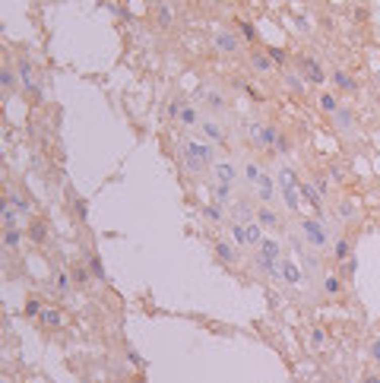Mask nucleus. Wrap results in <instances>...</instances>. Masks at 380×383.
<instances>
[{
    "instance_id": "nucleus-25",
    "label": "nucleus",
    "mask_w": 380,
    "mask_h": 383,
    "mask_svg": "<svg viewBox=\"0 0 380 383\" xmlns=\"http://www.w3.org/2000/svg\"><path fill=\"white\" fill-rule=\"evenodd\" d=\"M212 197H216L219 206H228L231 203V184H216L212 187Z\"/></svg>"
},
{
    "instance_id": "nucleus-24",
    "label": "nucleus",
    "mask_w": 380,
    "mask_h": 383,
    "mask_svg": "<svg viewBox=\"0 0 380 383\" xmlns=\"http://www.w3.org/2000/svg\"><path fill=\"white\" fill-rule=\"evenodd\" d=\"M19 219H22L19 209H13L10 203H4V231L7 228H19Z\"/></svg>"
},
{
    "instance_id": "nucleus-56",
    "label": "nucleus",
    "mask_w": 380,
    "mask_h": 383,
    "mask_svg": "<svg viewBox=\"0 0 380 383\" xmlns=\"http://www.w3.org/2000/svg\"><path fill=\"white\" fill-rule=\"evenodd\" d=\"M127 358H130V361H133V364H136V367H142V358H139V355H136V352H127Z\"/></svg>"
},
{
    "instance_id": "nucleus-31",
    "label": "nucleus",
    "mask_w": 380,
    "mask_h": 383,
    "mask_svg": "<svg viewBox=\"0 0 380 383\" xmlns=\"http://www.w3.org/2000/svg\"><path fill=\"white\" fill-rule=\"evenodd\" d=\"M19 241H22V231H19V228H7V231H4V247H7V250H16Z\"/></svg>"
},
{
    "instance_id": "nucleus-9",
    "label": "nucleus",
    "mask_w": 380,
    "mask_h": 383,
    "mask_svg": "<svg viewBox=\"0 0 380 383\" xmlns=\"http://www.w3.org/2000/svg\"><path fill=\"white\" fill-rule=\"evenodd\" d=\"M254 269H257V272H263V276H269V279L282 276V272H279V260H269V257H263V254H257V257H254Z\"/></svg>"
},
{
    "instance_id": "nucleus-30",
    "label": "nucleus",
    "mask_w": 380,
    "mask_h": 383,
    "mask_svg": "<svg viewBox=\"0 0 380 383\" xmlns=\"http://www.w3.org/2000/svg\"><path fill=\"white\" fill-rule=\"evenodd\" d=\"M89 269H92V279L105 282V263H102V257H99V254H89Z\"/></svg>"
},
{
    "instance_id": "nucleus-54",
    "label": "nucleus",
    "mask_w": 380,
    "mask_h": 383,
    "mask_svg": "<svg viewBox=\"0 0 380 383\" xmlns=\"http://www.w3.org/2000/svg\"><path fill=\"white\" fill-rule=\"evenodd\" d=\"M371 358L380 364V339H374V342H371Z\"/></svg>"
},
{
    "instance_id": "nucleus-28",
    "label": "nucleus",
    "mask_w": 380,
    "mask_h": 383,
    "mask_svg": "<svg viewBox=\"0 0 380 383\" xmlns=\"http://www.w3.org/2000/svg\"><path fill=\"white\" fill-rule=\"evenodd\" d=\"M276 142H279V130L272 127V124H266L263 133H260V142H257V146H276Z\"/></svg>"
},
{
    "instance_id": "nucleus-32",
    "label": "nucleus",
    "mask_w": 380,
    "mask_h": 383,
    "mask_svg": "<svg viewBox=\"0 0 380 383\" xmlns=\"http://www.w3.org/2000/svg\"><path fill=\"white\" fill-rule=\"evenodd\" d=\"M184 105H187V99H184V95H174V99L168 102V117H171V121H177V117H181Z\"/></svg>"
},
{
    "instance_id": "nucleus-22",
    "label": "nucleus",
    "mask_w": 380,
    "mask_h": 383,
    "mask_svg": "<svg viewBox=\"0 0 380 383\" xmlns=\"http://www.w3.org/2000/svg\"><path fill=\"white\" fill-rule=\"evenodd\" d=\"M257 222L263 225V228H279V215L272 212L269 206H263V209H257Z\"/></svg>"
},
{
    "instance_id": "nucleus-47",
    "label": "nucleus",
    "mask_w": 380,
    "mask_h": 383,
    "mask_svg": "<svg viewBox=\"0 0 380 383\" xmlns=\"http://www.w3.org/2000/svg\"><path fill=\"white\" fill-rule=\"evenodd\" d=\"M241 32H244V41H254L257 35H254V26L251 22H241Z\"/></svg>"
},
{
    "instance_id": "nucleus-27",
    "label": "nucleus",
    "mask_w": 380,
    "mask_h": 383,
    "mask_svg": "<svg viewBox=\"0 0 380 383\" xmlns=\"http://www.w3.org/2000/svg\"><path fill=\"white\" fill-rule=\"evenodd\" d=\"M7 203H10L13 209H19V215H26V219H32V206H29V203L22 200L19 194H10V197H7Z\"/></svg>"
},
{
    "instance_id": "nucleus-10",
    "label": "nucleus",
    "mask_w": 380,
    "mask_h": 383,
    "mask_svg": "<svg viewBox=\"0 0 380 383\" xmlns=\"http://www.w3.org/2000/svg\"><path fill=\"white\" fill-rule=\"evenodd\" d=\"M212 247H216V257L222 263H228V266H234V263H238V247H231L228 241H212Z\"/></svg>"
},
{
    "instance_id": "nucleus-21",
    "label": "nucleus",
    "mask_w": 380,
    "mask_h": 383,
    "mask_svg": "<svg viewBox=\"0 0 380 383\" xmlns=\"http://www.w3.org/2000/svg\"><path fill=\"white\" fill-rule=\"evenodd\" d=\"M244 231H247V247H257L260 241H263V225H260L257 219L251 225H244Z\"/></svg>"
},
{
    "instance_id": "nucleus-43",
    "label": "nucleus",
    "mask_w": 380,
    "mask_h": 383,
    "mask_svg": "<svg viewBox=\"0 0 380 383\" xmlns=\"http://www.w3.org/2000/svg\"><path fill=\"white\" fill-rule=\"evenodd\" d=\"M311 345H314V349H323V345H326V332L320 329V326L311 329Z\"/></svg>"
},
{
    "instance_id": "nucleus-51",
    "label": "nucleus",
    "mask_w": 380,
    "mask_h": 383,
    "mask_svg": "<svg viewBox=\"0 0 380 383\" xmlns=\"http://www.w3.org/2000/svg\"><path fill=\"white\" fill-rule=\"evenodd\" d=\"M76 212H79V222H86V212H89L86 200H76Z\"/></svg>"
},
{
    "instance_id": "nucleus-50",
    "label": "nucleus",
    "mask_w": 380,
    "mask_h": 383,
    "mask_svg": "<svg viewBox=\"0 0 380 383\" xmlns=\"http://www.w3.org/2000/svg\"><path fill=\"white\" fill-rule=\"evenodd\" d=\"M272 149H276V152H289V149H292L289 136H279V142H276V146H272Z\"/></svg>"
},
{
    "instance_id": "nucleus-36",
    "label": "nucleus",
    "mask_w": 380,
    "mask_h": 383,
    "mask_svg": "<svg viewBox=\"0 0 380 383\" xmlns=\"http://www.w3.org/2000/svg\"><path fill=\"white\" fill-rule=\"evenodd\" d=\"M342 292V279L339 276H326L323 279V295H339Z\"/></svg>"
},
{
    "instance_id": "nucleus-17",
    "label": "nucleus",
    "mask_w": 380,
    "mask_h": 383,
    "mask_svg": "<svg viewBox=\"0 0 380 383\" xmlns=\"http://www.w3.org/2000/svg\"><path fill=\"white\" fill-rule=\"evenodd\" d=\"M16 73H19V79H22V86H32L35 64H32V61H26V57H19V61H16Z\"/></svg>"
},
{
    "instance_id": "nucleus-13",
    "label": "nucleus",
    "mask_w": 380,
    "mask_h": 383,
    "mask_svg": "<svg viewBox=\"0 0 380 383\" xmlns=\"http://www.w3.org/2000/svg\"><path fill=\"white\" fill-rule=\"evenodd\" d=\"M216 47H219L222 54H234L238 47H241V41H238L231 32H219V35H216Z\"/></svg>"
},
{
    "instance_id": "nucleus-29",
    "label": "nucleus",
    "mask_w": 380,
    "mask_h": 383,
    "mask_svg": "<svg viewBox=\"0 0 380 383\" xmlns=\"http://www.w3.org/2000/svg\"><path fill=\"white\" fill-rule=\"evenodd\" d=\"M355 272H358V257H349L346 263H339V279H352L355 276Z\"/></svg>"
},
{
    "instance_id": "nucleus-38",
    "label": "nucleus",
    "mask_w": 380,
    "mask_h": 383,
    "mask_svg": "<svg viewBox=\"0 0 380 383\" xmlns=\"http://www.w3.org/2000/svg\"><path fill=\"white\" fill-rule=\"evenodd\" d=\"M339 215H342L346 222H352L355 215H358V209H355V203H352V200H342V203H339Z\"/></svg>"
},
{
    "instance_id": "nucleus-57",
    "label": "nucleus",
    "mask_w": 380,
    "mask_h": 383,
    "mask_svg": "<svg viewBox=\"0 0 380 383\" xmlns=\"http://www.w3.org/2000/svg\"><path fill=\"white\" fill-rule=\"evenodd\" d=\"M361 383H380V377H377V374H364Z\"/></svg>"
},
{
    "instance_id": "nucleus-49",
    "label": "nucleus",
    "mask_w": 380,
    "mask_h": 383,
    "mask_svg": "<svg viewBox=\"0 0 380 383\" xmlns=\"http://www.w3.org/2000/svg\"><path fill=\"white\" fill-rule=\"evenodd\" d=\"M317 190H320V197L329 190V177H323V174H317Z\"/></svg>"
},
{
    "instance_id": "nucleus-6",
    "label": "nucleus",
    "mask_w": 380,
    "mask_h": 383,
    "mask_svg": "<svg viewBox=\"0 0 380 383\" xmlns=\"http://www.w3.org/2000/svg\"><path fill=\"white\" fill-rule=\"evenodd\" d=\"M254 219H257V209H251V203L238 200L234 206H231V222H241V225H251Z\"/></svg>"
},
{
    "instance_id": "nucleus-39",
    "label": "nucleus",
    "mask_w": 380,
    "mask_h": 383,
    "mask_svg": "<svg viewBox=\"0 0 380 383\" xmlns=\"http://www.w3.org/2000/svg\"><path fill=\"white\" fill-rule=\"evenodd\" d=\"M203 133H206L209 139H216V142H222V139H225V133L219 130V124H212V121H203Z\"/></svg>"
},
{
    "instance_id": "nucleus-52",
    "label": "nucleus",
    "mask_w": 380,
    "mask_h": 383,
    "mask_svg": "<svg viewBox=\"0 0 380 383\" xmlns=\"http://www.w3.org/2000/svg\"><path fill=\"white\" fill-rule=\"evenodd\" d=\"M244 92H247V95H251V99H254V102H263V92H260V89H254V86H244Z\"/></svg>"
},
{
    "instance_id": "nucleus-5",
    "label": "nucleus",
    "mask_w": 380,
    "mask_h": 383,
    "mask_svg": "<svg viewBox=\"0 0 380 383\" xmlns=\"http://www.w3.org/2000/svg\"><path fill=\"white\" fill-rule=\"evenodd\" d=\"M254 187H257V200L263 203V206H269V203L276 200V184H272V177H266V174H260V181H257Z\"/></svg>"
},
{
    "instance_id": "nucleus-15",
    "label": "nucleus",
    "mask_w": 380,
    "mask_h": 383,
    "mask_svg": "<svg viewBox=\"0 0 380 383\" xmlns=\"http://www.w3.org/2000/svg\"><path fill=\"white\" fill-rule=\"evenodd\" d=\"M332 86H339L342 92H358V82H355L346 70H332Z\"/></svg>"
},
{
    "instance_id": "nucleus-19",
    "label": "nucleus",
    "mask_w": 380,
    "mask_h": 383,
    "mask_svg": "<svg viewBox=\"0 0 380 383\" xmlns=\"http://www.w3.org/2000/svg\"><path fill=\"white\" fill-rule=\"evenodd\" d=\"M317 102H320V108H323V111H326L329 117H332V114H336L339 108H342V105H339V99H336L332 92H320V95H317Z\"/></svg>"
},
{
    "instance_id": "nucleus-18",
    "label": "nucleus",
    "mask_w": 380,
    "mask_h": 383,
    "mask_svg": "<svg viewBox=\"0 0 380 383\" xmlns=\"http://www.w3.org/2000/svg\"><path fill=\"white\" fill-rule=\"evenodd\" d=\"M260 254L269 257V260H282V244L272 241V237H263V241H260Z\"/></svg>"
},
{
    "instance_id": "nucleus-14",
    "label": "nucleus",
    "mask_w": 380,
    "mask_h": 383,
    "mask_svg": "<svg viewBox=\"0 0 380 383\" xmlns=\"http://www.w3.org/2000/svg\"><path fill=\"white\" fill-rule=\"evenodd\" d=\"M212 171H216V181L219 184H234V177H238V168H234L231 162H219Z\"/></svg>"
},
{
    "instance_id": "nucleus-12",
    "label": "nucleus",
    "mask_w": 380,
    "mask_h": 383,
    "mask_svg": "<svg viewBox=\"0 0 380 383\" xmlns=\"http://www.w3.org/2000/svg\"><path fill=\"white\" fill-rule=\"evenodd\" d=\"M279 269H282V279H285V282H292V285H298V282L304 279V276H301V266H295V263H292V260H285V257L279 260Z\"/></svg>"
},
{
    "instance_id": "nucleus-33",
    "label": "nucleus",
    "mask_w": 380,
    "mask_h": 383,
    "mask_svg": "<svg viewBox=\"0 0 380 383\" xmlns=\"http://www.w3.org/2000/svg\"><path fill=\"white\" fill-rule=\"evenodd\" d=\"M38 320L44 323V326H61V320H64V317H61V310H51V307H44Z\"/></svg>"
},
{
    "instance_id": "nucleus-35",
    "label": "nucleus",
    "mask_w": 380,
    "mask_h": 383,
    "mask_svg": "<svg viewBox=\"0 0 380 383\" xmlns=\"http://www.w3.org/2000/svg\"><path fill=\"white\" fill-rule=\"evenodd\" d=\"M0 82H4V92H7V95H13V89H16L13 67H4V73H0Z\"/></svg>"
},
{
    "instance_id": "nucleus-2",
    "label": "nucleus",
    "mask_w": 380,
    "mask_h": 383,
    "mask_svg": "<svg viewBox=\"0 0 380 383\" xmlns=\"http://www.w3.org/2000/svg\"><path fill=\"white\" fill-rule=\"evenodd\" d=\"M298 177H295V171L292 168H282L279 171V194H282V200H285V206H289L292 212H298V206H301V200H298Z\"/></svg>"
},
{
    "instance_id": "nucleus-46",
    "label": "nucleus",
    "mask_w": 380,
    "mask_h": 383,
    "mask_svg": "<svg viewBox=\"0 0 380 383\" xmlns=\"http://www.w3.org/2000/svg\"><path fill=\"white\" fill-rule=\"evenodd\" d=\"M57 292H61V295H67V292H70V276H64V272L57 276Z\"/></svg>"
},
{
    "instance_id": "nucleus-44",
    "label": "nucleus",
    "mask_w": 380,
    "mask_h": 383,
    "mask_svg": "<svg viewBox=\"0 0 380 383\" xmlns=\"http://www.w3.org/2000/svg\"><path fill=\"white\" fill-rule=\"evenodd\" d=\"M203 219L206 222H222V206H203Z\"/></svg>"
},
{
    "instance_id": "nucleus-8",
    "label": "nucleus",
    "mask_w": 380,
    "mask_h": 383,
    "mask_svg": "<svg viewBox=\"0 0 380 383\" xmlns=\"http://www.w3.org/2000/svg\"><path fill=\"white\" fill-rule=\"evenodd\" d=\"M332 127H336L339 133H349V130L355 127V111L352 108H339V111L332 114Z\"/></svg>"
},
{
    "instance_id": "nucleus-53",
    "label": "nucleus",
    "mask_w": 380,
    "mask_h": 383,
    "mask_svg": "<svg viewBox=\"0 0 380 383\" xmlns=\"http://www.w3.org/2000/svg\"><path fill=\"white\" fill-rule=\"evenodd\" d=\"M26 92L32 95V102H41V89L35 86V82H32V86H26Z\"/></svg>"
},
{
    "instance_id": "nucleus-20",
    "label": "nucleus",
    "mask_w": 380,
    "mask_h": 383,
    "mask_svg": "<svg viewBox=\"0 0 380 383\" xmlns=\"http://www.w3.org/2000/svg\"><path fill=\"white\" fill-rule=\"evenodd\" d=\"M349 257H352V241H349V237H339L336 247H332V260H336V263H346Z\"/></svg>"
},
{
    "instance_id": "nucleus-4",
    "label": "nucleus",
    "mask_w": 380,
    "mask_h": 383,
    "mask_svg": "<svg viewBox=\"0 0 380 383\" xmlns=\"http://www.w3.org/2000/svg\"><path fill=\"white\" fill-rule=\"evenodd\" d=\"M298 73L304 82H311V86H323L326 82V70L320 67V61L314 57H298Z\"/></svg>"
},
{
    "instance_id": "nucleus-45",
    "label": "nucleus",
    "mask_w": 380,
    "mask_h": 383,
    "mask_svg": "<svg viewBox=\"0 0 380 383\" xmlns=\"http://www.w3.org/2000/svg\"><path fill=\"white\" fill-rule=\"evenodd\" d=\"M260 133H263V124H254V121H247V136H251L254 142H260Z\"/></svg>"
},
{
    "instance_id": "nucleus-3",
    "label": "nucleus",
    "mask_w": 380,
    "mask_h": 383,
    "mask_svg": "<svg viewBox=\"0 0 380 383\" xmlns=\"http://www.w3.org/2000/svg\"><path fill=\"white\" fill-rule=\"evenodd\" d=\"M301 234L307 237V244H311L314 250H323L329 244V231H326V225L320 219H301Z\"/></svg>"
},
{
    "instance_id": "nucleus-41",
    "label": "nucleus",
    "mask_w": 380,
    "mask_h": 383,
    "mask_svg": "<svg viewBox=\"0 0 380 383\" xmlns=\"http://www.w3.org/2000/svg\"><path fill=\"white\" fill-rule=\"evenodd\" d=\"M70 276H73V282L86 285V282L92 279V269H89V266H73V272H70Z\"/></svg>"
},
{
    "instance_id": "nucleus-11",
    "label": "nucleus",
    "mask_w": 380,
    "mask_h": 383,
    "mask_svg": "<svg viewBox=\"0 0 380 383\" xmlns=\"http://www.w3.org/2000/svg\"><path fill=\"white\" fill-rule=\"evenodd\" d=\"M251 67L257 70V73H269L276 64H272V57L266 51H257V47H254V51H251Z\"/></svg>"
},
{
    "instance_id": "nucleus-1",
    "label": "nucleus",
    "mask_w": 380,
    "mask_h": 383,
    "mask_svg": "<svg viewBox=\"0 0 380 383\" xmlns=\"http://www.w3.org/2000/svg\"><path fill=\"white\" fill-rule=\"evenodd\" d=\"M177 155H181L184 168L190 174H200V171H206L212 165V159H216V146H209V142H197V139H181Z\"/></svg>"
},
{
    "instance_id": "nucleus-34",
    "label": "nucleus",
    "mask_w": 380,
    "mask_h": 383,
    "mask_svg": "<svg viewBox=\"0 0 380 383\" xmlns=\"http://www.w3.org/2000/svg\"><path fill=\"white\" fill-rule=\"evenodd\" d=\"M177 121H181L184 127H194V124L200 121V114H197V108H194V105H184V111H181V117H177Z\"/></svg>"
},
{
    "instance_id": "nucleus-23",
    "label": "nucleus",
    "mask_w": 380,
    "mask_h": 383,
    "mask_svg": "<svg viewBox=\"0 0 380 383\" xmlns=\"http://www.w3.org/2000/svg\"><path fill=\"white\" fill-rule=\"evenodd\" d=\"M44 237H48V228H44V222L32 219V222H29V241H35V244H44Z\"/></svg>"
},
{
    "instance_id": "nucleus-48",
    "label": "nucleus",
    "mask_w": 380,
    "mask_h": 383,
    "mask_svg": "<svg viewBox=\"0 0 380 383\" xmlns=\"http://www.w3.org/2000/svg\"><path fill=\"white\" fill-rule=\"evenodd\" d=\"M342 177H346V171H342L339 165H332V168H329V181H336V184H339Z\"/></svg>"
},
{
    "instance_id": "nucleus-40",
    "label": "nucleus",
    "mask_w": 380,
    "mask_h": 383,
    "mask_svg": "<svg viewBox=\"0 0 380 383\" xmlns=\"http://www.w3.org/2000/svg\"><path fill=\"white\" fill-rule=\"evenodd\" d=\"M260 174H263V171H260V165H257V162L244 165V177H247V184H251V187H254V184L260 181Z\"/></svg>"
},
{
    "instance_id": "nucleus-42",
    "label": "nucleus",
    "mask_w": 380,
    "mask_h": 383,
    "mask_svg": "<svg viewBox=\"0 0 380 383\" xmlns=\"http://www.w3.org/2000/svg\"><path fill=\"white\" fill-rule=\"evenodd\" d=\"M41 301H38V298H29V301H26V317H41Z\"/></svg>"
},
{
    "instance_id": "nucleus-55",
    "label": "nucleus",
    "mask_w": 380,
    "mask_h": 383,
    "mask_svg": "<svg viewBox=\"0 0 380 383\" xmlns=\"http://www.w3.org/2000/svg\"><path fill=\"white\" fill-rule=\"evenodd\" d=\"M289 86H292L295 92H304V82H301L298 76H289Z\"/></svg>"
},
{
    "instance_id": "nucleus-37",
    "label": "nucleus",
    "mask_w": 380,
    "mask_h": 383,
    "mask_svg": "<svg viewBox=\"0 0 380 383\" xmlns=\"http://www.w3.org/2000/svg\"><path fill=\"white\" fill-rule=\"evenodd\" d=\"M266 54L272 57V64H276V67H289V54H285L282 47H266Z\"/></svg>"
},
{
    "instance_id": "nucleus-26",
    "label": "nucleus",
    "mask_w": 380,
    "mask_h": 383,
    "mask_svg": "<svg viewBox=\"0 0 380 383\" xmlns=\"http://www.w3.org/2000/svg\"><path fill=\"white\" fill-rule=\"evenodd\" d=\"M156 16H159V26H162V29H168L171 19H174V16H171V7L165 4V0H159V4H156Z\"/></svg>"
},
{
    "instance_id": "nucleus-7",
    "label": "nucleus",
    "mask_w": 380,
    "mask_h": 383,
    "mask_svg": "<svg viewBox=\"0 0 380 383\" xmlns=\"http://www.w3.org/2000/svg\"><path fill=\"white\" fill-rule=\"evenodd\" d=\"M298 194L307 200V206H311L314 212H320V209H323V197H320V190H317V187H311L307 181H301V184H298Z\"/></svg>"
},
{
    "instance_id": "nucleus-16",
    "label": "nucleus",
    "mask_w": 380,
    "mask_h": 383,
    "mask_svg": "<svg viewBox=\"0 0 380 383\" xmlns=\"http://www.w3.org/2000/svg\"><path fill=\"white\" fill-rule=\"evenodd\" d=\"M197 99L206 102L209 108H216V111H222V108H225V99H222L216 89H197Z\"/></svg>"
}]
</instances>
